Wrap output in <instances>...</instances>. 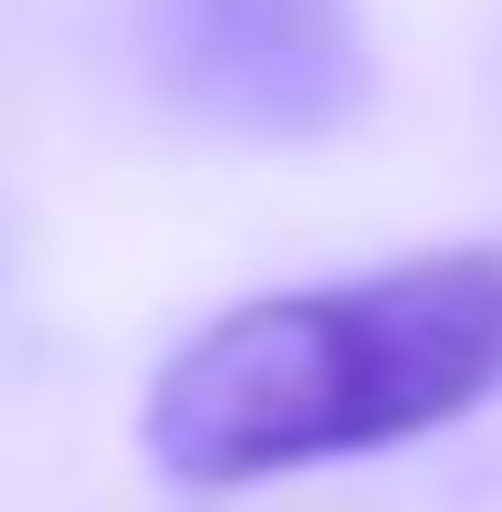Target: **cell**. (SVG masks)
<instances>
[{
    "label": "cell",
    "mask_w": 502,
    "mask_h": 512,
    "mask_svg": "<svg viewBox=\"0 0 502 512\" xmlns=\"http://www.w3.org/2000/svg\"><path fill=\"white\" fill-rule=\"evenodd\" d=\"M502 398V241H450L346 283H283L210 314L147 377L136 439L178 492H251L377 460Z\"/></svg>",
    "instance_id": "obj_1"
},
{
    "label": "cell",
    "mask_w": 502,
    "mask_h": 512,
    "mask_svg": "<svg viewBox=\"0 0 502 512\" xmlns=\"http://www.w3.org/2000/svg\"><path fill=\"white\" fill-rule=\"evenodd\" d=\"M147 74L178 115L272 147L356 126L377 95L356 0H147Z\"/></svg>",
    "instance_id": "obj_2"
}]
</instances>
